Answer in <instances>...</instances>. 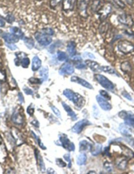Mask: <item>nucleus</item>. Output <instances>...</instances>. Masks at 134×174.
<instances>
[{
    "label": "nucleus",
    "mask_w": 134,
    "mask_h": 174,
    "mask_svg": "<svg viewBox=\"0 0 134 174\" xmlns=\"http://www.w3.org/2000/svg\"><path fill=\"white\" fill-rule=\"evenodd\" d=\"M109 28V24L106 21H103L99 26V31L101 34L106 33Z\"/></svg>",
    "instance_id": "obj_33"
},
{
    "label": "nucleus",
    "mask_w": 134,
    "mask_h": 174,
    "mask_svg": "<svg viewBox=\"0 0 134 174\" xmlns=\"http://www.w3.org/2000/svg\"><path fill=\"white\" fill-rule=\"evenodd\" d=\"M57 164L59 166V167H64L66 166V163L64 162L63 160L60 158H57L56 160Z\"/></svg>",
    "instance_id": "obj_40"
},
{
    "label": "nucleus",
    "mask_w": 134,
    "mask_h": 174,
    "mask_svg": "<svg viewBox=\"0 0 134 174\" xmlns=\"http://www.w3.org/2000/svg\"><path fill=\"white\" fill-rule=\"evenodd\" d=\"M87 156L85 153H81L78 156L77 160V163L79 165H85L87 161Z\"/></svg>",
    "instance_id": "obj_30"
},
{
    "label": "nucleus",
    "mask_w": 134,
    "mask_h": 174,
    "mask_svg": "<svg viewBox=\"0 0 134 174\" xmlns=\"http://www.w3.org/2000/svg\"><path fill=\"white\" fill-rule=\"evenodd\" d=\"M5 25V19L2 16L0 15V27H4Z\"/></svg>",
    "instance_id": "obj_54"
},
{
    "label": "nucleus",
    "mask_w": 134,
    "mask_h": 174,
    "mask_svg": "<svg viewBox=\"0 0 134 174\" xmlns=\"http://www.w3.org/2000/svg\"><path fill=\"white\" fill-rule=\"evenodd\" d=\"M128 143L134 148V139H130V141H128Z\"/></svg>",
    "instance_id": "obj_60"
},
{
    "label": "nucleus",
    "mask_w": 134,
    "mask_h": 174,
    "mask_svg": "<svg viewBox=\"0 0 134 174\" xmlns=\"http://www.w3.org/2000/svg\"><path fill=\"white\" fill-rule=\"evenodd\" d=\"M25 45H26V47L28 48L29 49H32L34 46L35 42L32 38H25L24 39Z\"/></svg>",
    "instance_id": "obj_32"
},
{
    "label": "nucleus",
    "mask_w": 134,
    "mask_h": 174,
    "mask_svg": "<svg viewBox=\"0 0 134 174\" xmlns=\"http://www.w3.org/2000/svg\"><path fill=\"white\" fill-rule=\"evenodd\" d=\"M112 11V7L109 5H106L102 7L99 12H97L100 15V18L101 21H103L108 16Z\"/></svg>",
    "instance_id": "obj_10"
},
{
    "label": "nucleus",
    "mask_w": 134,
    "mask_h": 174,
    "mask_svg": "<svg viewBox=\"0 0 134 174\" xmlns=\"http://www.w3.org/2000/svg\"><path fill=\"white\" fill-rule=\"evenodd\" d=\"M42 65V61L38 58V56H35L33 58L32 60V69L33 71H36L40 68Z\"/></svg>",
    "instance_id": "obj_21"
},
{
    "label": "nucleus",
    "mask_w": 134,
    "mask_h": 174,
    "mask_svg": "<svg viewBox=\"0 0 134 174\" xmlns=\"http://www.w3.org/2000/svg\"><path fill=\"white\" fill-rule=\"evenodd\" d=\"M100 94H101L102 96H103L104 97H105V98L107 99H111L110 95L106 91H103V90H101V91H100Z\"/></svg>",
    "instance_id": "obj_42"
},
{
    "label": "nucleus",
    "mask_w": 134,
    "mask_h": 174,
    "mask_svg": "<svg viewBox=\"0 0 134 174\" xmlns=\"http://www.w3.org/2000/svg\"><path fill=\"white\" fill-rule=\"evenodd\" d=\"M91 125V123L87 119H82L76 123L72 128V131L75 133H80L85 127Z\"/></svg>",
    "instance_id": "obj_6"
},
{
    "label": "nucleus",
    "mask_w": 134,
    "mask_h": 174,
    "mask_svg": "<svg viewBox=\"0 0 134 174\" xmlns=\"http://www.w3.org/2000/svg\"><path fill=\"white\" fill-rule=\"evenodd\" d=\"M104 166L105 168L108 172H112V170H113V167H112V165H111L110 163L108 162H106L104 163Z\"/></svg>",
    "instance_id": "obj_39"
},
{
    "label": "nucleus",
    "mask_w": 134,
    "mask_h": 174,
    "mask_svg": "<svg viewBox=\"0 0 134 174\" xmlns=\"http://www.w3.org/2000/svg\"><path fill=\"white\" fill-rule=\"evenodd\" d=\"M96 174V173H95V172H90L89 173H88V174Z\"/></svg>",
    "instance_id": "obj_62"
},
{
    "label": "nucleus",
    "mask_w": 134,
    "mask_h": 174,
    "mask_svg": "<svg viewBox=\"0 0 134 174\" xmlns=\"http://www.w3.org/2000/svg\"><path fill=\"white\" fill-rule=\"evenodd\" d=\"M116 163L118 169H121V170L125 169L127 164L126 158L124 156H123V157L118 158L116 161Z\"/></svg>",
    "instance_id": "obj_17"
},
{
    "label": "nucleus",
    "mask_w": 134,
    "mask_h": 174,
    "mask_svg": "<svg viewBox=\"0 0 134 174\" xmlns=\"http://www.w3.org/2000/svg\"><path fill=\"white\" fill-rule=\"evenodd\" d=\"M23 91L25 93V94L27 95H33V91L28 87H25V86L24 87Z\"/></svg>",
    "instance_id": "obj_50"
},
{
    "label": "nucleus",
    "mask_w": 134,
    "mask_h": 174,
    "mask_svg": "<svg viewBox=\"0 0 134 174\" xmlns=\"http://www.w3.org/2000/svg\"><path fill=\"white\" fill-rule=\"evenodd\" d=\"M75 42L70 41L69 42L67 45V51L70 56H74L76 53Z\"/></svg>",
    "instance_id": "obj_23"
},
{
    "label": "nucleus",
    "mask_w": 134,
    "mask_h": 174,
    "mask_svg": "<svg viewBox=\"0 0 134 174\" xmlns=\"http://www.w3.org/2000/svg\"><path fill=\"white\" fill-rule=\"evenodd\" d=\"M61 0H50V5L52 8L56 7L61 2Z\"/></svg>",
    "instance_id": "obj_38"
},
{
    "label": "nucleus",
    "mask_w": 134,
    "mask_h": 174,
    "mask_svg": "<svg viewBox=\"0 0 134 174\" xmlns=\"http://www.w3.org/2000/svg\"><path fill=\"white\" fill-rule=\"evenodd\" d=\"M31 123H32V125H34V126L37 127V128H38V127H39V122H38L37 120H34L32 122H31Z\"/></svg>",
    "instance_id": "obj_58"
},
{
    "label": "nucleus",
    "mask_w": 134,
    "mask_h": 174,
    "mask_svg": "<svg viewBox=\"0 0 134 174\" xmlns=\"http://www.w3.org/2000/svg\"><path fill=\"white\" fill-rule=\"evenodd\" d=\"M42 31L48 34V35L52 36L54 34V31L50 28H45L44 29H42Z\"/></svg>",
    "instance_id": "obj_41"
},
{
    "label": "nucleus",
    "mask_w": 134,
    "mask_h": 174,
    "mask_svg": "<svg viewBox=\"0 0 134 174\" xmlns=\"http://www.w3.org/2000/svg\"><path fill=\"white\" fill-rule=\"evenodd\" d=\"M21 66H22L23 68H27L28 67V66H29V63H30L29 59L28 58H27V57L24 58L23 60L21 62Z\"/></svg>",
    "instance_id": "obj_37"
},
{
    "label": "nucleus",
    "mask_w": 134,
    "mask_h": 174,
    "mask_svg": "<svg viewBox=\"0 0 134 174\" xmlns=\"http://www.w3.org/2000/svg\"><path fill=\"white\" fill-rule=\"evenodd\" d=\"M83 56L85 58H87L88 57L89 58H90V59H94L95 58L94 55L92 53H90V52H85L83 54Z\"/></svg>",
    "instance_id": "obj_52"
},
{
    "label": "nucleus",
    "mask_w": 134,
    "mask_h": 174,
    "mask_svg": "<svg viewBox=\"0 0 134 174\" xmlns=\"http://www.w3.org/2000/svg\"><path fill=\"white\" fill-rule=\"evenodd\" d=\"M6 20L8 23H12L15 21V17L12 14H9L6 17Z\"/></svg>",
    "instance_id": "obj_43"
},
{
    "label": "nucleus",
    "mask_w": 134,
    "mask_h": 174,
    "mask_svg": "<svg viewBox=\"0 0 134 174\" xmlns=\"http://www.w3.org/2000/svg\"><path fill=\"white\" fill-rule=\"evenodd\" d=\"M118 48L123 53L128 54L134 51V45L128 40H121L118 43Z\"/></svg>",
    "instance_id": "obj_1"
},
{
    "label": "nucleus",
    "mask_w": 134,
    "mask_h": 174,
    "mask_svg": "<svg viewBox=\"0 0 134 174\" xmlns=\"http://www.w3.org/2000/svg\"><path fill=\"white\" fill-rule=\"evenodd\" d=\"M74 68L73 66L69 63H64L61 66L59 70V73L60 75H70L74 72Z\"/></svg>",
    "instance_id": "obj_9"
},
{
    "label": "nucleus",
    "mask_w": 134,
    "mask_h": 174,
    "mask_svg": "<svg viewBox=\"0 0 134 174\" xmlns=\"http://www.w3.org/2000/svg\"><path fill=\"white\" fill-rule=\"evenodd\" d=\"M86 65L89 66L91 70L93 71L94 72H100L101 71V66L99 65L98 63H97L95 61H92L87 60L85 61Z\"/></svg>",
    "instance_id": "obj_14"
},
{
    "label": "nucleus",
    "mask_w": 134,
    "mask_h": 174,
    "mask_svg": "<svg viewBox=\"0 0 134 174\" xmlns=\"http://www.w3.org/2000/svg\"><path fill=\"white\" fill-rule=\"evenodd\" d=\"M6 45L7 46V47L12 50H15L17 49V47L15 45H14L13 44H6Z\"/></svg>",
    "instance_id": "obj_53"
},
{
    "label": "nucleus",
    "mask_w": 134,
    "mask_h": 174,
    "mask_svg": "<svg viewBox=\"0 0 134 174\" xmlns=\"http://www.w3.org/2000/svg\"><path fill=\"white\" fill-rule=\"evenodd\" d=\"M27 112L29 115H33V113H34V109L32 107V105L28 106V108L27 109Z\"/></svg>",
    "instance_id": "obj_51"
},
{
    "label": "nucleus",
    "mask_w": 134,
    "mask_h": 174,
    "mask_svg": "<svg viewBox=\"0 0 134 174\" xmlns=\"http://www.w3.org/2000/svg\"><path fill=\"white\" fill-rule=\"evenodd\" d=\"M64 158L66 160H67V162H68V167L69 168H70V167H71V161L70 156V154H66L64 155Z\"/></svg>",
    "instance_id": "obj_47"
},
{
    "label": "nucleus",
    "mask_w": 134,
    "mask_h": 174,
    "mask_svg": "<svg viewBox=\"0 0 134 174\" xmlns=\"http://www.w3.org/2000/svg\"><path fill=\"white\" fill-rule=\"evenodd\" d=\"M75 66L76 68L78 69H83L86 68V64L83 63L81 62H78L75 64Z\"/></svg>",
    "instance_id": "obj_48"
},
{
    "label": "nucleus",
    "mask_w": 134,
    "mask_h": 174,
    "mask_svg": "<svg viewBox=\"0 0 134 174\" xmlns=\"http://www.w3.org/2000/svg\"><path fill=\"white\" fill-rule=\"evenodd\" d=\"M73 60L75 61H80L82 60V58L81 56H73Z\"/></svg>",
    "instance_id": "obj_57"
},
{
    "label": "nucleus",
    "mask_w": 134,
    "mask_h": 174,
    "mask_svg": "<svg viewBox=\"0 0 134 174\" xmlns=\"http://www.w3.org/2000/svg\"><path fill=\"white\" fill-rule=\"evenodd\" d=\"M122 95L125 98H127L128 100H129V101H132V98L131 96L130 95V94L128 93H127L126 91H124L123 92H122Z\"/></svg>",
    "instance_id": "obj_49"
},
{
    "label": "nucleus",
    "mask_w": 134,
    "mask_h": 174,
    "mask_svg": "<svg viewBox=\"0 0 134 174\" xmlns=\"http://www.w3.org/2000/svg\"><path fill=\"white\" fill-rule=\"evenodd\" d=\"M75 0H64L62 3V9L65 11L73 10L75 5Z\"/></svg>",
    "instance_id": "obj_16"
},
{
    "label": "nucleus",
    "mask_w": 134,
    "mask_h": 174,
    "mask_svg": "<svg viewBox=\"0 0 134 174\" xmlns=\"http://www.w3.org/2000/svg\"><path fill=\"white\" fill-rule=\"evenodd\" d=\"M62 105L64 107V110L67 112L68 115L69 116H70L71 118L73 120H76L77 119V116L76 115L75 113L73 111L72 109L70 108V106H69L67 103H65L64 102H62Z\"/></svg>",
    "instance_id": "obj_20"
},
{
    "label": "nucleus",
    "mask_w": 134,
    "mask_h": 174,
    "mask_svg": "<svg viewBox=\"0 0 134 174\" xmlns=\"http://www.w3.org/2000/svg\"><path fill=\"white\" fill-rule=\"evenodd\" d=\"M90 0H77V9L79 14L85 17L87 15V9Z\"/></svg>",
    "instance_id": "obj_7"
},
{
    "label": "nucleus",
    "mask_w": 134,
    "mask_h": 174,
    "mask_svg": "<svg viewBox=\"0 0 134 174\" xmlns=\"http://www.w3.org/2000/svg\"><path fill=\"white\" fill-rule=\"evenodd\" d=\"M6 80V75L4 71L0 70V82H3Z\"/></svg>",
    "instance_id": "obj_46"
},
{
    "label": "nucleus",
    "mask_w": 134,
    "mask_h": 174,
    "mask_svg": "<svg viewBox=\"0 0 134 174\" xmlns=\"http://www.w3.org/2000/svg\"><path fill=\"white\" fill-rule=\"evenodd\" d=\"M47 173L48 174H54V170L52 168H49L48 169H47Z\"/></svg>",
    "instance_id": "obj_59"
},
{
    "label": "nucleus",
    "mask_w": 134,
    "mask_h": 174,
    "mask_svg": "<svg viewBox=\"0 0 134 174\" xmlns=\"http://www.w3.org/2000/svg\"><path fill=\"white\" fill-rule=\"evenodd\" d=\"M120 148L122 149V153L123 156L130 159L134 158V153L130 148L124 145H122Z\"/></svg>",
    "instance_id": "obj_18"
},
{
    "label": "nucleus",
    "mask_w": 134,
    "mask_h": 174,
    "mask_svg": "<svg viewBox=\"0 0 134 174\" xmlns=\"http://www.w3.org/2000/svg\"><path fill=\"white\" fill-rule=\"evenodd\" d=\"M121 70L126 73L130 72L132 71V66L128 61H125L120 65Z\"/></svg>",
    "instance_id": "obj_28"
},
{
    "label": "nucleus",
    "mask_w": 134,
    "mask_h": 174,
    "mask_svg": "<svg viewBox=\"0 0 134 174\" xmlns=\"http://www.w3.org/2000/svg\"><path fill=\"white\" fill-rule=\"evenodd\" d=\"M118 21L123 25L128 27H132L134 25V21L132 16L128 14L120 15L118 17Z\"/></svg>",
    "instance_id": "obj_5"
},
{
    "label": "nucleus",
    "mask_w": 134,
    "mask_h": 174,
    "mask_svg": "<svg viewBox=\"0 0 134 174\" xmlns=\"http://www.w3.org/2000/svg\"><path fill=\"white\" fill-rule=\"evenodd\" d=\"M63 94L67 98L69 99L71 101H72L73 99V97L75 96V93L70 89H66L64 91Z\"/></svg>",
    "instance_id": "obj_34"
},
{
    "label": "nucleus",
    "mask_w": 134,
    "mask_h": 174,
    "mask_svg": "<svg viewBox=\"0 0 134 174\" xmlns=\"http://www.w3.org/2000/svg\"><path fill=\"white\" fill-rule=\"evenodd\" d=\"M102 71H104V72L106 73H110V74H116L118 75V74L116 73L115 71L114 70L113 68H112L110 66H102L101 67Z\"/></svg>",
    "instance_id": "obj_35"
},
{
    "label": "nucleus",
    "mask_w": 134,
    "mask_h": 174,
    "mask_svg": "<svg viewBox=\"0 0 134 174\" xmlns=\"http://www.w3.org/2000/svg\"><path fill=\"white\" fill-rule=\"evenodd\" d=\"M51 108H52V111H54V113H55V115H56L57 116H58V117H61L60 112L59 110L58 109V108H57L56 107H54V106H51Z\"/></svg>",
    "instance_id": "obj_45"
},
{
    "label": "nucleus",
    "mask_w": 134,
    "mask_h": 174,
    "mask_svg": "<svg viewBox=\"0 0 134 174\" xmlns=\"http://www.w3.org/2000/svg\"><path fill=\"white\" fill-rule=\"evenodd\" d=\"M101 5V1L100 0H94L91 5V9L92 11L95 13H97L102 7H103Z\"/></svg>",
    "instance_id": "obj_26"
},
{
    "label": "nucleus",
    "mask_w": 134,
    "mask_h": 174,
    "mask_svg": "<svg viewBox=\"0 0 134 174\" xmlns=\"http://www.w3.org/2000/svg\"><path fill=\"white\" fill-rule=\"evenodd\" d=\"M102 149V145L101 144L96 143L94 145L92 146L91 150V154L93 156H97L101 152Z\"/></svg>",
    "instance_id": "obj_25"
},
{
    "label": "nucleus",
    "mask_w": 134,
    "mask_h": 174,
    "mask_svg": "<svg viewBox=\"0 0 134 174\" xmlns=\"http://www.w3.org/2000/svg\"><path fill=\"white\" fill-rule=\"evenodd\" d=\"M12 120L17 125H21L23 123L24 121L23 116L21 113L18 110H16L14 111L12 115Z\"/></svg>",
    "instance_id": "obj_15"
},
{
    "label": "nucleus",
    "mask_w": 134,
    "mask_h": 174,
    "mask_svg": "<svg viewBox=\"0 0 134 174\" xmlns=\"http://www.w3.org/2000/svg\"><path fill=\"white\" fill-rule=\"evenodd\" d=\"M35 37L38 42L42 46H48L52 42V38L50 36L48 35L42 31L36 33Z\"/></svg>",
    "instance_id": "obj_3"
},
{
    "label": "nucleus",
    "mask_w": 134,
    "mask_h": 174,
    "mask_svg": "<svg viewBox=\"0 0 134 174\" xmlns=\"http://www.w3.org/2000/svg\"><path fill=\"white\" fill-rule=\"evenodd\" d=\"M18 96H19V101H20V103H23L24 102V101L23 94H21V92H19V94H18Z\"/></svg>",
    "instance_id": "obj_56"
},
{
    "label": "nucleus",
    "mask_w": 134,
    "mask_h": 174,
    "mask_svg": "<svg viewBox=\"0 0 134 174\" xmlns=\"http://www.w3.org/2000/svg\"><path fill=\"white\" fill-rule=\"evenodd\" d=\"M71 82L77 83L78 84L81 85L83 86L86 87L88 89H92L93 88V86L90 84L89 83L87 82V81H86L85 80H83L82 78L78 77V76H73L71 78Z\"/></svg>",
    "instance_id": "obj_11"
},
{
    "label": "nucleus",
    "mask_w": 134,
    "mask_h": 174,
    "mask_svg": "<svg viewBox=\"0 0 134 174\" xmlns=\"http://www.w3.org/2000/svg\"><path fill=\"white\" fill-rule=\"evenodd\" d=\"M92 147V145L86 140H82L79 143V150L81 152L91 150Z\"/></svg>",
    "instance_id": "obj_19"
},
{
    "label": "nucleus",
    "mask_w": 134,
    "mask_h": 174,
    "mask_svg": "<svg viewBox=\"0 0 134 174\" xmlns=\"http://www.w3.org/2000/svg\"><path fill=\"white\" fill-rule=\"evenodd\" d=\"M37 140L38 143V144H39V145L40 146L41 148H42V150H45V149H46V146H45L43 143H42V142H41V140H40V139H39L38 138V139H37Z\"/></svg>",
    "instance_id": "obj_55"
},
{
    "label": "nucleus",
    "mask_w": 134,
    "mask_h": 174,
    "mask_svg": "<svg viewBox=\"0 0 134 174\" xmlns=\"http://www.w3.org/2000/svg\"><path fill=\"white\" fill-rule=\"evenodd\" d=\"M59 139L62 144V145L64 148L68 150L71 142H70V140L68 139L67 135L64 134H61V135L59 136Z\"/></svg>",
    "instance_id": "obj_22"
},
{
    "label": "nucleus",
    "mask_w": 134,
    "mask_h": 174,
    "mask_svg": "<svg viewBox=\"0 0 134 174\" xmlns=\"http://www.w3.org/2000/svg\"><path fill=\"white\" fill-rule=\"evenodd\" d=\"M29 82L32 84H40L42 82L39 79L37 78H32L29 79Z\"/></svg>",
    "instance_id": "obj_44"
},
{
    "label": "nucleus",
    "mask_w": 134,
    "mask_h": 174,
    "mask_svg": "<svg viewBox=\"0 0 134 174\" xmlns=\"http://www.w3.org/2000/svg\"><path fill=\"white\" fill-rule=\"evenodd\" d=\"M2 37L7 44H14L19 41V38L13 34L9 33H3L2 34Z\"/></svg>",
    "instance_id": "obj_12"
},
{
    "label": "nucleus",
    "mask_w": 134,
    "mask_h": 174,
    "mask_svg": "<svg viewBox=\"0 0 134 174\" xmlns=\"http://www.w3.org/2000/svg\"><path fill=\"white\" fill-rule=\"evenodd\" d=\"M128 4L132 5L133 3V0H124Z\"/></svg>",
    "instance_id": "obj_61"
},
{
    "label": "nucleus",
    "mask_w": 134,
    "mask_h": 174,
    "mask_svg": "<svg viewBox=\"0 0 134 174\" xmlns=\"http://www.w3.org/2000/svg\"><path fill=\"white\" fill-rule=\"evenodd\" d=\"M37 1H42V0H37Z\"/></svg>",
    "instance_id": "obj_64"
},
{
    "label": "nucleus",
    "mask_w": 134,
    "mask_h": 174,
    "mask_svg": "<svg viewBox=\"0 0 134 174\" xmlns=\"http://www.w3.org/2000/svg\"><path fill=\"white\" fill-rule=\"evenodd\" d=\"M39 75L43 81H47L48 78V69L47 67H43L39 71Z\"/></svg>",
    "instance_id": "obj_29"
},
{
    "label": "nucleus",
    "mask_w": 134,
    "mask_h": 174,
    "mask_svg": "<svg viewBox=\"0 0 134 174\" xmlns=\"http://www.w3.org/2000/svg\"><path fill=\"white\" fill-rule=\"evenodd\" d=\"M96 99L99 105L104 111H110L112 108L111 104L109 103L105 99L103 98L101 95H97Z\"/></svg>",
    "instance_id": "obj_8"
},
{
    "label": "nucleus",
    "mask_w": 134,
    "mask_h": 174,
    "mask_svg": "<svg viewBox=\"0 0 134 174\" xmlns=\"http://www.w3.org/2000/svg\"><path fill=\"white\" fill-rule=\"evenodd\" d=\"M118 116L124 120L126 125L134 128V114L130 111H123L119 113Z\"/></svg>",
    "instance_id": "obj_4"
},
{
    "label": "nucleus",
    "mask_w": 134,
    "mask_h": 174,
    "mask_svg": "<svg viewBox=\"0 0 134 174\" xmlns=\"http://www.w3.org/2000/svg\"><path fill=\"white\" fill-rule=\"evenodd\" d=\"M94 77L97 81L100 84V85H101L104 88H106L108 91H113L114 88V86L113 83L105 76L101 74H95L94 75Z\"/></svg>",
    "instance_id": "obj_2"
},
{
    "label": "nucleus",
    "mask_w": 134,
    "mask_h": 174,
    "mask_svg": "<svg viewBox=\"0 0 134 174\" xmlns=\"http://www.w3.org/2000/svg\"><path fill=\"white\" fill-rule=\"evenodd\" d=\"M119 130L120 133L122 134L123 135L127 138H129L132 136V129L128 127V125H126L125 123L120 124L119 127Z\"/></svg>",
    "instance_id": "obj_13"
},
{
    "label": "nucleus",
    "mask_w": 134,
    "mask_h": 174,
    "mask_svg": "<svg viewBox=\"0 0 134 174\" xmlns=\"http://www.w3.org/2000/svg\"><path fill=\"white\" fill-rule=\"evenodd\" d=\"M57 58L60 61H64L67 59V56L65 52L59 51L57 52Z\"/></svg>",
    "instance_id": "obj_36"
},
{
    "label": "nucleus",
    "mask_w": 134,
    "mask_h": 174,
    "mask_svg": "<svg viewBox=\"0 0 134 174\" xmlns=\"http://www.w3.org/2000/svg\"><path fill=\"white\" fill-rule=\"evenodd\" d=\"M10 33L13 34L14 35L16 36L17 37L19 38H23L24 37V33L21 31L20 28L16 27H12L9 28Z\"/></svg>",
    "instance_id": "obj_24"
},
{
    "label": "nucleus",
    "mask_w": 134,
    "mask_h": 174,
    "mask_svg": "<svg viewBox=\"0 0 134 174\" xmlns=\"http://www.w3.org/2000/svg\"><path fill=\"white\" fill-rule=\"evenodd\" d=\"M110 2L115 6L120 9H123L125 7V4L122 0H110Z\"/></svg>",
    "instance_id": "obj_31"
},
{
    "label": "nucleus",
    "mask_w": 134,
    "mask_h": 174,
    "mask_svg": "<svg viewBox=\"0 0 134 174\" xmlns=\"http://www.w3.org/2000/svg\"><path fill=\"white\" fill-rule=\"evenodd\" d=\"M37 151H36V160L37 161L38 163L39 164V165L40 167V169L42 170V172H44L45 170V165H44V163L43 162V160H42V158L41 157L39 153L38 152V150H36Z\"/></svg>",
    "instance_id": "obj_27"
},
{
    "label": "nucleus",
    "mask_w": 134,
    "mask_h": 174,
    "mask_svg": "<svg viewBox=\"0 0 134 174\" xmlns=\"http://www.w3.org/2000/svg\"><path fill=\"white\" fill-rule=\"evenodd\" d=\"M2 139H1V137L0 136V145L2 144Z\"/></svg>",
    "instance_id": "obj_63"
}]
</instances>
